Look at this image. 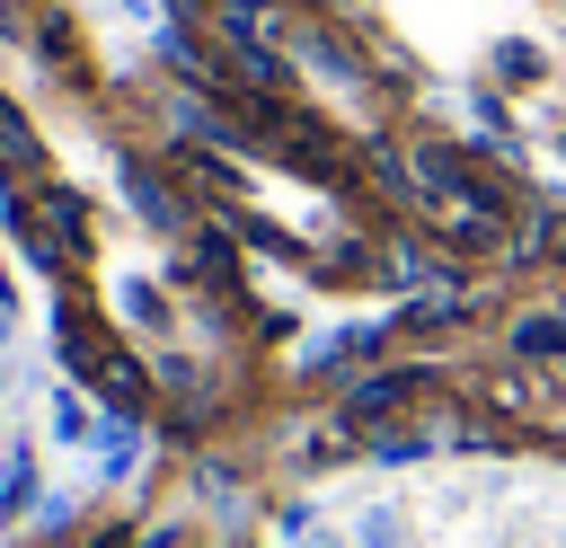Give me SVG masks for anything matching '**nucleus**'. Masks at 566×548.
I'll use <instances>...</instances> for the list:
<instances>
[{"label": "nucleus", "mask_w": 566, "mask_h": 548, "mask_svg": "<svg viewBox=\"0 0 566 548\" xmlns=\"http://www.w3.org/2000/svg\"><path fill=\"white\" fill-rule=\"evenodd\" d=\"M0 336H9V283H0Z\"/></svg>", "instance_id": "nucleus-12"}, {"label": "nucleus", "mask_w": 566, "mask_h": 548, "mask_svg": "<svg viewBox=\"0 0 566 548\" xmlns=\"http://www.w3.org/2000/svg\"><path fill=\"white\" fill-rule=\"evenodd\" d=\"M292 53H301L327 88H363V53H354L336 27H292Z\"/></svg>", "instance_id": "nucleus-2"}, {"label": "nucleus", "mask_w": 566, "mask_h": 548, "mask_svg": "<svg viewBox=\"0 0 566 548\" xmlns=\"http://www.w3.org/2000/svg\"><path fill=\"white\" fill-rule=\"evenodd\" d=\"M424 389H433V371H424V362H389V371H363V380L345 389V407H336V433L363 451V442H371V424H380V415H398V407H407V398H424Z\"/></svg>", "instance_id": "nucleus-1"}, {"label": "nucleus", "mask_w": 566, "mask_h": 548, "mask_svg": "<svg viewBox=\"0 0 566 548\" xmlns=\"http://www.w3.org/2000/svg\"><path fill=\"white\" fill-rule=\"evenodd\" d=\"M53 433H62V442H97V415H88V407L62 389V398H53Z\"/></svg>", "instance_id": "nucleus-8"}, {"label": "nucleus", "mask_w": 566, "mask_h": 548, "mask_svg": "<svg viewBox=\"0 0 566 548\" xmlns=\"http://www.w3.org/2000/svg\"><path fill=\"white\" fill-rule=\"evenodd\" d=\"M301 548H354V539H345V530H327V521H318V530H310V539H301Z\"/></svg>", "instance_id": "nucleus-10"}, {"label": "nucleus", "mask_w": 566, "mask_h": 548, "mask_svg": "<svg viewBox=\"0 0 566 548\" xmlns=\"http://www.w3.org/2000/svg\"><path fill=\"white\" fill-rule=\"evenodd\" d=\"M124 318H142V327H159V318H168V301H159V292H150L142 274H133V283H124Z\"/></svg>", "instance_id": "nucleus-9"}, {"label": "nucleus", "mask_w": 566, "mask_h": 548, "mask_svg": "<svg viewBox=\"0 0 566 548\" xmlns=\"http://www.w3.org/2000/svg\"><path fill=\"white\" fill-rule=\"evenodd\" d=\"M133 548H195L186 530H150V539H133Z\"/></svg>", "instance_id": "nucleus-11"}, {"label": "nucleus", "mask_w": 566, "mask_h": 548, "mask_svg": "<svg viewBox=\"0 0 566 548\" xmlns=\"http://www.w3.org/2000/svg\"><path fill=\"white\" fill-rule=\"evenodd\" d=\"M486 71H495V88H539V80H548V53H539L531 35H495Z\"/></svg>", "instance_id": "nucleus-6"}, {"label": "nucleus", "mask_w": 566, "mask_h": 548, "mask_svg": "<svg viewBox=\"0 0 566 548\" xmlns=\"http://www.w3.org/2000/svg\"><path fill=\"white\" fill-rule=\"evenodd\" d=\"M124 194H133V212H142L150 230H186V203H177V186H168L159 168H142V159H124Z\"/></svg>", "instance_id": "nucleus-4"}, {"label": "nucleus", "mask_w": 566, "mask_h": 548, "mask_svg": "<svg viewBox=\"0 0 566 548\" xmlns=\"http://www.w3.org/2000/svg\"><path fill=\"white\" fill-rule=\"evenodd\" d=\"M354 548H407V513H398V504H371V513L354 521Z\"/></svg>", "instance_id": "nucleus-7"}, {"label": "nucleus", "mask_w": 566, "mask_h": 548, "mask_svg": "<svg viewBox=\"0 0 566 548\" xmlns=\"http://www.w3.org/2000/svg\"><path fill=\"white\" fill-rule=\"evenodd\" d=\"M9 18H18V9H9V0H0V27H9Z\"/></svg>", "instance_id": "nucleus-13"}, {"label": "nucleus", "mask_w": 566, "mask_h": 548, "mask_svg": "<svg viewBox=\"0 0 566 548\" xmlns=\"http://www.w3.org/2000/svg\"><path fill=\"white\" fill-rule=\"evenodd\" d=\"M371 345H389V318H363V327H336L327 345H310V362H301V371H310V380H336V371H354V362H363Z\"/></svg>", "instance_id": "nucleus-3"}, {"label": "nucleus", "mask_w": 566, "mask_h": 548, "mask_svg": "<svg viewBox=\"0 0 566 548\" xmlns=\"http://www.w3.org/2000/svg\"><path fill=\"white\" fill-rule=\"evenodd\" d=\"M504 345H513V362H566V318L557 309H522L504 327Z\"/></svg>", "instance_id": "nucleus-5"}]
</instances>
